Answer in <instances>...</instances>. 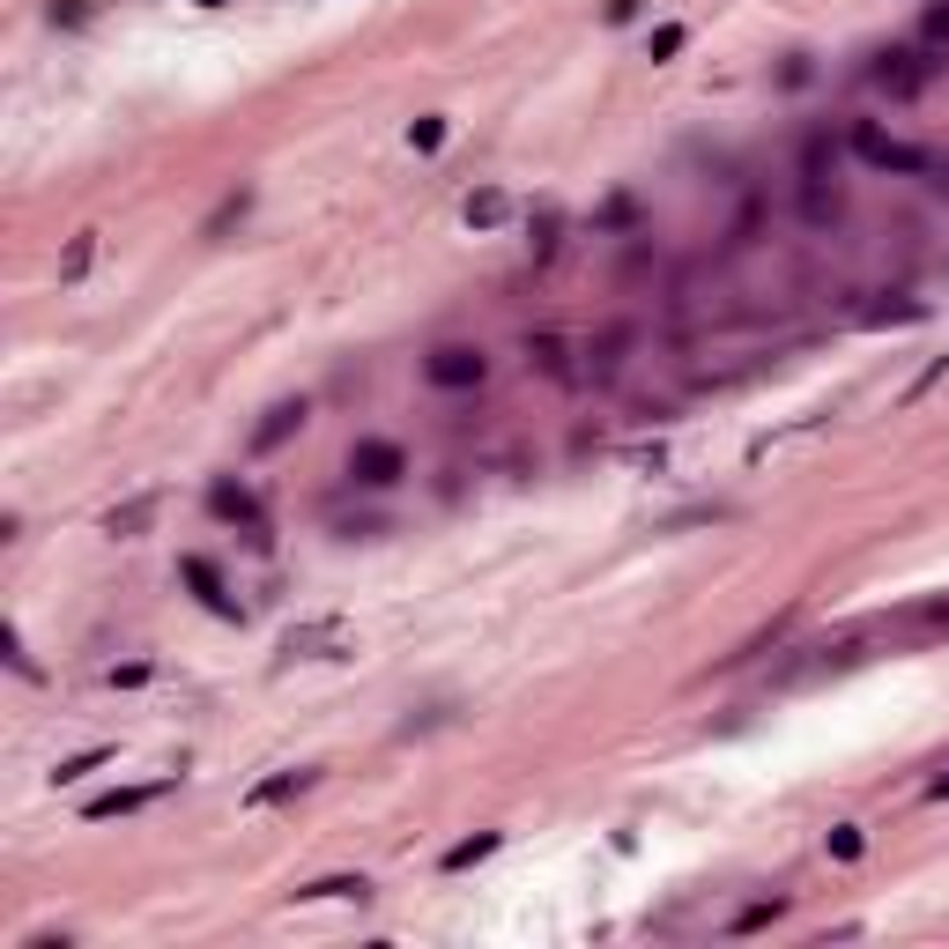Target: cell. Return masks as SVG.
I'll use <instances>...</instances> for the list:
<instances>
[{
  "mask_svg": "<svg viewBox=\"0 0 949 949\" xmlns=\"http://www.w3.org/2000/svg\"><path fill=\"white\" fill-rule=\"evenodd\" d=\"M556 252V216H542V223H534V260H550Z\"/></svg>",
  "mask_w": 949,
  "mask_h": 949,
  "instance_id": "obj_29",
  "label": "cell"
},
{
  "mask_svg": "<svg viewBox=\"0 0 949 949\" xmlns=\"http://www.w3.org/2000/svg\"><path fill=\"white\" fill-rule=\"evenodd\" d=\"M801 178H838V142H831V126H816V134L801 142Z\"/></svg>",
  "mask_w": 949,
  "mask_h": 949,
  "instance_id": "obj_15",
  "label": "cell"
},
{
  "mask_svg": "<svg viewBox=\"0 0 949 949\" xmlns=\"http://www.w3.org/2000/svg\"><path fill=\"white\" fill-rule=\"evenodd\" d=\"M408 149H416V156L446 149V119H438V112H430V119H416V126H408Z\"/></svg>",
  "mask_w": 949,
  "mask_h": 949,
  "instance_id": "obj_23",
  "label": "cell"
},
{
  "mask_svg": "<svg viewBox=\"0 0 949 949\" xmlns=\"http://www.w3.org/2000/svg\"><path fill=\"white\" fill-rule=\"evenodd\" d=\"M320 898H372L364 875H320V883H298V905H320Z\"/></svg>",
  "mask_w": 949,
  "mask_h": 949,
  "instance_id": "obj_16",
  "label": "cell"
},
{
  "mask_svg": "<svg viewBox=\"0 0 949 949\" xmlns=\"http://www.w3.org/2000/svg\"><path fill=\"white\" fill-rule=\"evenodd\" d=\"M927 75H935V52L927 45H898L875 60V90H890V97H920Z\"/></svg>",
  "mask_w": 949,
  "mask_h": 949,
  "instance_id": "obj_5",
  "label": "cell"
},
{
  "mask_svg": "<svg viewBox=\"0 0 949 949\" xmlns=\"http://www.w3.org/2000/svg\"><path fill=\"white\" fill-rule=\"evenodd\" d=\"M149 520H156V498H126V504H112V512H104V534L134 542V534H149Z\"/></svg>",
  "mask_w": 949,
  "mask_h": 949,
  "instance_id": "obj_14",
  "label": "cell"
},
{
  "mask_svg": "<svg viewBox=\"0 0 949 949\" xmlns=\"http://www.w3.org/2000/svg\"><path fill=\"white\" fill-rule=\"evenodd\" d=\"M638 8H646V0H608V8H601V15H608V23H630V15H638Z\"/></svg>",
  "mask_w": 949,
  "mask_h": 949,
  "instance_id": "obj_31",
  "label": "cell"
},
{
  "mask_svg": "<svg viewBox=\"0 0 949 949\" xmlns=\"http://www.w3.org/2000/svg\"><path fill=\"white\" fill-rule=\"evenodd\" d=\"M920 45H927V52H942V45H949V0H935V8H927V23H920Z\"/></svg>",
  "mask_w": 949,
  "mask_h": 949,
  "instance_id": "obj_25",
  "label": "cell"
},
{
  "mask_svg": "<svg viewBox=\"0 0 949 949\" xmlns=\"http://www.w3.org/2000/svg\"><path fill=\"white\" fill-rule=\"evenodd\" d=\"M90 15V0H52V23H82Z\"/></svg>",
  "mask_w": 949,
  "mask_h": 949,
  "instance_id": "obj_30",
  "label": "cell"
},
{
  "mask_svg": "<svg viewBox=\"0 0 949 949\" xmlns=\"http://www.w3.org/2000/svg\"><path fill=\"white\" fill-rule=\"evenodd\" d=\"M861 853H868V838H861L853 824H838V831H831V861H861Z\"/></svg>",
  "mask_w": 949,
  "mask_h": 949,
  "instance_id": "obj_26",
  "label": "cell"
},
{
  "mask_svg": "<svg viewBox=\"0 0 949 949\" xmlns=\"http://www.w3.org/2000/svg\"><path fill=\"white\" fill-rule=\"evenodd\" d=\"M282 653H290V660H350L356 638H350V624L326 616V624H298L290 638H282Z\"/></svg>",
  "mask_w": 949,
  "mask_h": 949,
  "instance_id": "obj_6",
  "label": "cell"
},
{
  "mask_svg": "<svg viewBox=\"0 0 949 949\" xmlns=\"http://www.w3.org/2000/svg\"><path fill=\"white\" fill-rule=\"evenodd\" d=\"M171 786H178V779H142V786H112V794H97L90 809H82V816H90V824H112V816H134V809L164 801Z\"/></svg>",
  "mask_w": 949,
  "mask_h": 949,
  "instance_id": "obj_7",
  "label": "cell"
},
{
  "mask_svg": "<svg viewBox=\"0 0 949 949\" xmlns=\"http://www.w3.org/2000/svg\"><path fill=\"white\" fill-rule=\"evenodd\" d=\"M624 350H630V326H608V334H601L594 350H586V372H594L601 386H608V378L624 372Z\"/></svg>",
  "mask_w": 949,
  "mask_h": 949,
  "instance_id": "obj_12",
  "label": "cell"
},
{
  "mask_svg": "<svg viewBox=\"0 0 949 949\" xmlns=\"http://www.w3.org/2000/svg\"><path fill=\"white\" fill-rule=\"evenodd\" d=\"M424 378L430 386H446V394H468V386L490 378V356L474 350V342H438V350L424 356Z\"/></svg>",
  "mask_w": 949,
  "mask_h": 949,
  "instance_id": "obj_3",
  "label": "cell"
},
{
  "mask_svg": "<svg viewBox=\"0 0 949 949\" xmlns=\"http://www.w3.org/2000/svg\"><path fill=\"white\" fill-rule=\"evenodd\" d=\"M312 764H298V772H275V779H260V786H252L246 794V809H275V801H290V794H304V786H312Z\"/></svg>",
  "mask_w": 949,
  "mask_h": 949,
  "instance_id": "obj_11",
  "label": "cell"
},
{
  "mask_svg": "<svg viewBox=\"0 0 949 949\" xmlns=\"http://www.w3.org/2000/svg\"><path fill=\"white\" fill-rule=\"evenodd\" d=\"M927 794H935V801H949V772H942V779H935V786H927Z\"/></svg>",
  "mask_w": 949,
  "mask_h": 949,
  "instance_id": "obj_32",
  "label": "cell"
},
{
  "mask_svg": "<svg viewBox=\"0 0 949 949\" xmlns=\"http://www.w3.org/2000/svg\"><path fill=\"white\" fill-rule=\"evenodd\" d=\"M178 578L200 594V608H216V616H238V601L223 594V572L208 564V556H178Z\"/></svg>",
  "mask_w": 949,
  "mask_h": 949,
  "instance_id": "obj_8",
  "label": "cell"
},
{
  "mask_svg": "<svg viewBox=\"0 0 949 949\" xmlns=\"http://www.w3.org/2000/svg\"><path fill=\"white\" fill-rule=\"evenodd\" d=\"M97 764H112V750H82V757H67V764L52 772V786H75V779H90Z\"/></svg>",
  "mask_w": 949,
  "mask_h": 949,
  "instance_id": "obj_21",
  "label": "cell"
},
{
  "mask_svg": "<svg viewBox=\"0 0 949 949\" xmlns=\"http://www.w3.org/2000/svg\"><path fill=\"white\" fill-rule=\"evenodd\" d=\"M460 216H468V230H498L504 216H512V200H504L498 186H474V194L460 200Z\"/></svg>",
  "mask_w": 949,
  "mask_h": 949,
  "instance_id": "obj_13",
  "label": "cell"
},
{
  "mask_svg": "<svg viewBox=\"0 0 949 949\" xmlns=\"http://www.w3.org/2000/svg\"><path fill=\"white\" fill-rule=\"evenodd\" d=\"M853 156H861L868 171H890V178H927V171H935V149H920V142H898V134H883L875 119L853 126Z\"/></svg>",
  "mask_w": 949,
  "mask_h": 949,
  "instance_id": "obj_1",
  "label": "cell"
},
{
  "mask_svg": "<svg viewBox=\"0 0 949 949\" xmlns=\"http://www.w3.org/2000/svg\"><path fill=\"white\" fill-rule=\"evenodd\" d=\"M200 8H223V0H200Z\"/></svg>",
  "mask_w": 949,
  "mask_h": 949,
  "instance_id": "obj_33",
  "label": "cell"
},
{
  "mask_svg": "<svg viewBox=\"0 0 949 949\" xmlns=\"http://www.w3.org/2000/svg\"><path fill=\"white\" fill-rule=\"evenodd\" d=\"M526 364H542V378H572V364H564V342H556V334H526Z\"/></svg>",
  "mask_w": 949,
  "mask_h": 949,
  "instance_id": "obj_17",
  "label": "cell"
},
{
  "mask_svg": "<svg viewBox=\"0 0 949 949\" xmlns=\"http://www.w3.org/2000/svg\"><path fill=\"white\" fill-rule=\"evenodd\" d=\"M246 208H252V194H246V186H238V194H223V200H216V216L200 223V238H223L230 223H246Z\"/></svg>",
  "mask_w": 949,
  "mask_h": 949,
  "instance_id": "obj_18",
  "label": "cell"
},
{
  "mask_svg": "<svg viewBox=\"0 0 949 949\" xmlns=\"http://www.w3.org/2000/svg\"><path fill=\"white\" fill-rule=\"evenodd\" d=\"M298 430H304V400H275V408H268V424L252 430V452H275V446H290Z\"/></svg>",
  "mask_w": 949,
  "mask_h": 949,
  "instance_id": "obj_9",
  "label": "cell"
},
{
  "mask_svg": "<svg viewBox=\"0 0 949 949\" xmlns=\"http://www.w3.org/2000/svg\"><path fill=\"white\" fill-rule=\"evenodd\" d=\"M90 260H97V230H82L75 246H67V260H60V282H82V275H90Z\"/></svg>",
  "mask_w": 949,
  "mask_h": 949,
  "instance_id": "obj_20",
  "label": "cell"
},
{
  "mask_svg": "<svg viewBox=\"0 0 949 949\" xmlns=\"http://www.w3.org/2000/svg\"><path fill=\"white\" fill-rule=\"evenodd\" d=\"M682 45H690V30H682V23H660V30L646 38V60H675Z\"/></svg>",
  "mask_w": 949,
  "mask_h": 949,
  "instance_id": "obj_22",
  "label": "cell"
},
{
  "mask_svg": "<svg viewBox=\"0 0 949 949\" xmlns=\"http://www.w3.org/2000/svg\"><path fill=\"white\" fill-rule=\"evenodd\" d=\"M208 512H216V520H230V526H246L252 550H275V526H268L260 498H252L238 474H216V482H208Z\"/></svg>",
  "mask_w": 949,
  "mask_h": 949,
  "instance_id": "obj_2",
  "label": "cell"
},
{
  "mask_svg": "<svg viewBox=\"0 0 949 949\" xmlns=\"http://www.w3.org/2000/svg\"><path fill=\"white\" fill-rule=\"evenodd\" d=\"M498 853V831H474V838H460V846L446 853V875H460V868H474V861H490Z\"/></svg>",
  "mask_w": 949,
  "mask_h": 949,
  "instance_id": "obj_19",
  "label": "cell"
},
{
  "mask_svg": "<svg viewBox=\"0 0 949 949\" xmlns=\"http://www.w3.org/2000/svg\"><path fill=\"white\" fill-rule=\"evenodd\" d=\"M920 312H927V304H912V298H898V304H875V312H868V320H875V326H890V320H920Z\"/></svg>",
  "mask_w": 949,
  "mask_h": 949,
  "instance_id": "obj_27",
  "label": "cell"
},
{
  "mask_svg": "<svg viewBox=\"0 0 949 949\" xmlns=\"http://www.w3.org/2000/svg\"><path fill=\"white\" fill-rule=\"evenodd\" d=\"M838 216H846V194H838V186H831V178H801V223H838Z\"/></svg>",
  "mask_w": 949,
  "mask_h": 949,
  "instance_id": "obj_10",
  "label": "cell"
},
{
  "mask_svg": "<svg viewBox=\"0 0 949 949\" xmlns=\"http://www.w3.org/2000/svg\"><path fill=\"white\" fill-rule=\"evenodd\" d=\"M112 682H119V690H142V682H149V660H126V668H112Z\"/></svg>",
  "mask_w": 949,
  "mask_h": 949,
  "instance_id": "obj_28",
  "label": "cell"
},
{
  "mask_svg": "<svg viewBox=\"0 0 949 949\" xmlns=\"http://www.w3.org/2000/svg\"><path fill=\"white\" fill-rule=\"evenodd\" d=\"M400 474H408V452H400L394 438H356L350 446V482H364V490H394Z\"/></svg>",
  "mask_w": 949,
  "mask_h": 949,
  "instance_id": "obj_4",
  "label": "cell"
},
{
  "mask_svg": "<svg viewBox=\"0 0 949 949\" xmlns=\"http://www.w3.org/2000/svg\"><path fill=\"white\" fill-rule=\"evenodd\" d=\"M779 912H786V898H764V905H750V912H734V935H757V927H772Z\"/></svg>",
  "mask_w": 949,
  "mask_h": 949,
  "instance_id": "obj_24",
  "label": "cell"
}]
</instances>
